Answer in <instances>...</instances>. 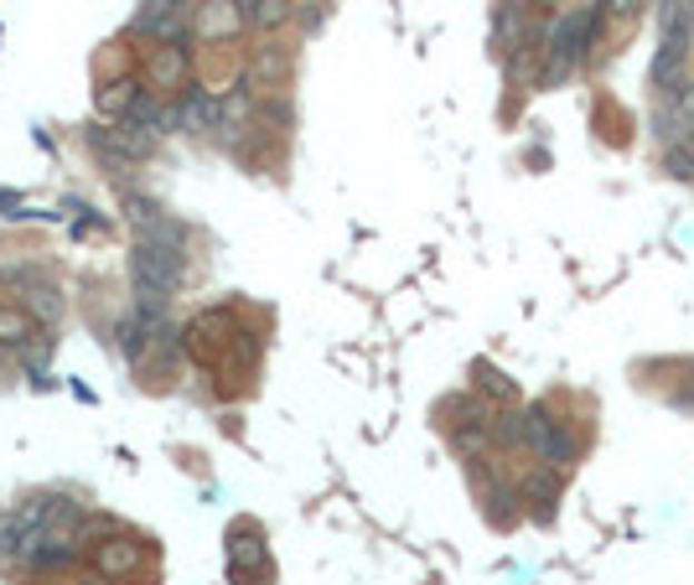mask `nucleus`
Returning a JSON list of instances; mask_svg holds the SVG:
<instances>
[{
  "mask_svg": "<svg viewBox=\"0 0 694 585\" xmlns=\"http://www.w3.org/2000/svg\"><path fill=\"white\" fill-rule=\"evenodd\" d=\"M244 11L234 0H208V6H197V31L202 37H218V31H239Z\"/></svg>",
  "mask_w": 694,
  "mask_h": 585,
  "instance_id": "nucleus-10",
  "label": "nucleus"
},
{
  "mask_svg": "<svg viewBox=\"0 0 694 585\" xmlns=\"http://www.w3.org/2000/svg\"><path fill=\"white\" fill-rule=\"evenodd\" d=\"M93 565H99V575L105 581H130V575L140 571V544L136 539H109L93 549Z\"/></svg>",
  "mask_w": 694,
  "mask_h": 585,
  "instance_id": "nucleus-8",
  "label": "nucleus"
},
{
  "mask_svg": "<svg viewBox=\"0 0 694 585\" xmlns=\"http://www.w3.org/2000/svg\"><path fill=\"white\" fill-rule=\"evenodd\" d=\"M31 331V316L21 306H0V347H21Z\"/></svg>",
  "mask_w": 694,
  "mask_h": 585,
  "instance_id": "nucleus-12",
  "label": "nucleus"
},
{
  "mask_svg": "<svg viewBox=\"0 0 694 585\" xmlns=\"http://www.w3.org/2000/svg\"><path fill=\"white\" fill-rule=\"evenodd\" d=\"M11 202H21V197H16V192H0V208H11Z\"/></svg>",
  "mask_w": 694,
  "mask_h": 585,
  "instance_id": "nucleus-15",
  "label": "nucleus"
},
{
  "mask_svg": "<svg viewBox=\"0 0 694 585\" xmlns=\"http://www.w3.org/2000/svg\"><path fill=\"white\" fill-rule=\"evenodd\" d=\"M181 270H187V249H167V244H136L130 255V280L140 290V306H167L171 290L181 286Z\"/></svg>",
  "mask_w": 694,
  "mask_h": 585,
  "instance_id": "nucleus-2",
  "label": "nucleus"
},
{
  "mask_svg": "<svg viewBox=\"0 0 694 585\" xmlns=\"http://www.w3.org/2000/svg\"><path fill=\"white\" fill-rule=\"evenodd\" d=\"M156 140H161L156 130H140V125L120 120V125H105V130H93L89 146L99 150V156H109L115 166H130V161H140V156H151Z\"/></svg>",
  "mask_w": 694,
  "mask_h": 585,
  "instance_id": "nucleus-4",
  "label": "nucleus"
},
{
  "mask_svg": "<svg viewBox=\"0 0 694 585\" xmlns=\"http://www.w3.org/2000/svg\"><path fill=\"white\" fill-rule=\"evenodd\" d=\"M140 93H146V83H140V78H115V83H109V89H99V115H105V120H130V109H136V99Z\"/></svg>",
  "mask_w": 694,
  "mask_h": 585,
  "instance_id": "nucleus-9",
  "label": "nucleus"
},
{
  "mask_svg": "<svg viewBox=\"0 0 694 585\" xmlns=\"http://www.w3.org/2000/svg\"><path fill=\"white\" fill-rule=\"evenodd\" d=\"M524 446L534 450L544 466H571L575 462L571 430H565V420L549 415V405H528L524 409Z\"/></svg>",
  "mask_w": 694,
  "mask_h": 585,
  "instance_id": "nucleus-3",
  "label": "nucleus"
},
{
  "mask_svg": "<svg viewBox=\"0 0 694 585\" xmlns=\"http://www.w3.org/2000/svg\"><path fill=\"white\" fill-rule=\"evenodd\" d=\"M197 6H187V0H140L136 21H130V31H140V37H156V42H177L181 31H187V16H192Z\"/></svg>",
  "mask_w": 694,
  "mask_h": 585,
  "instance_id": "nucleus-5",
  "label": "nucleus"
},
{
  "mask_svg": "<svg viewBox=\"0 0 694 585\" xmlns=\"http://www.w3.org/2000/svg\"><path fill=\"white\" fill-rule=\"evenodd\" d=\"M518 497H534V503H539V513H549V503H555V497H559L555 466H544V472H534V477H524V487H518Z\"/></svg>",
  "mask_w": 694,
  "mask_h": 585,
  "instance_id": "nucleus-11",
  "label": "nucleus"
},
{
  "mask_svg": "<svg viewBox=\"0 0 694 585\" xmlns=\"http://www.w3.org/2000/svg\"><path fill=\"white\" fill-rule=\"evenodd\" d=\"M477 389H487L493 399H498V405H514V399H518L514 384H508V378H503L498 368H487V363H477Z\"/></svg>",
  "mask_w": 694,
  "mask_h": 585,
  "instance_id": "nucleus-13",
  "label": "nucleus"
},
{
  "mask_svg": "<svg viewBox=\"0 0 694 585\" xmlns=\"http://www.w3.org/2000/svg\"><path fill=\"white\" fill-rule=\"evenodd\" d=\"M16 286H21V311L37 316V321H58L62 316V296L52 280H42L37 270H21L16 275Z\"/></svg>",
  "mask_w": 694,
  "mask_h": 585,
  "instance_id": "nucleus-6",
  "label": "nucleus"
},
{
  "mask_svg": "<svg viewBox=\"0 0 694 585\" xmlns=\"http://www.w3.org/2000/svg\"><path fill=\"white\" fill-rule=\"evenodd\" d=\"M596 31H602V11L596 6H581L565 21H555L549 42H544V83H559L565 73H575L591 58V47H602Z\"/></svg>",
  "mask_w": 694,
  "mask_h": 585,
  "instance_id": "nucleus-1",
  "label": "nucleus"
},
{
  "mask_svg": "<svg viewBox=\"0 0 694 585\" xmlns=\"http://www.w3.org/2000/svg\"><path fill=\"white\" fill-rule=\"evenodd\" d=\"M643 6H648V0H596V11H602V16H617L622 27H633L637 16H643Z\"/></svg>",
  "mask_w": 694,
  "mask_h": 585,
  "instance_id": "nucleus-14",
  "label": "nucleus"
},
{
  "mask_svg": "<svg viewBox=\"0 0 694 585\" xmlns=\"http://www.w3.org/2000/svg\"><path fill=\"white\" fill-rule=\"evenodd\" d=\"M181 73H187V52L177 42L156 47L151 58H146V89L167 93V89H181Z\"/></svg>",
  "mask_w": 694,
  "mask_h": 585,
  "instance_id": "nucleus-7",
  "label": "nucleus"
}]
</instances>
